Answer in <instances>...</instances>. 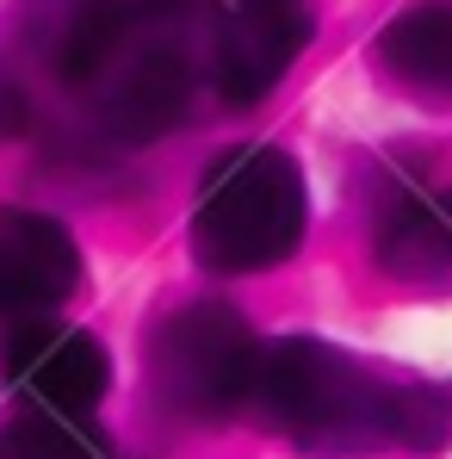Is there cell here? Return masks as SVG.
<instances>
[{"label":"cell","mask_w":452,"mask_h":459,"mask_svg":"<svg viewBox=\"0 0 452 459\" xmlns=\"http://www.w3.org/2000/svg\"><path fill=\"white\" fill-rule=\"evenodd\" d=\"M378 56L403 87L452 93V0H422L397 13L378 38Z\"/></svg>","instance_id":"cell-8"},{"label":"cell","mask_w":452,"mask_h":459,"mask_svg":"<svg viewBox=\"0 0 452 459\" xmlns=\"http://www.w3.org/2000/svg\"><path fill=\"white\" fill-rule=\"evenodd\" d=\"M31 131V106H25V87L0 69V143H13V137H25Z\"/></svg>","instance_id":"cell-10"},{"label":"cell","mask_w":452,"mask_h":459,"mask_svg":"<svg viewBox=\"0 0 452 459\" xmlns=\"http://www.w3.org/2000/svg\"><path fill=\"white\" fill-rule=\"evenodd\" d=\"M0 379L25 410L93 416L99 397L112 391V360L87 329L56 323V316H31V323H13V335L0 348Z\"/></svg>","instance_id":"cell-6"},{"label":"cell","mask_w":452,"mask_h":459,"mask_svg":"<svg viewBox=\"0 0 452 459\" xmlns=\"http://www.w3.org/2000/svg\"><path fill=\"white\" fill-rule=\"evenodd\" d=\"M81 93L93 100L99 131L118 143H155L192 112V56L180 31L167 25V0L131 6L118 50Z\"/></svg>","instance_id":"cell-4"},{"label":"cell","mask_w":452,"mask_h":459,"mask_svg":"<svg viewBox=\"0 0 452 459\" xmlns=\"http://www.w3.org/2000/svg\"><path fill=\"white\" fill-rule=\"evenodd\" d=\"M254 373H260V342L235 305L199 299L155 323L149 385L161 410L186 422H224L254 397Z\"/></svg>","instance_id":"cell-3"},{"label":"cell","mask_w":452,"mask_h":459,"mask_svg":"<svg viewBox=\"0 0 452 459\" xmlns=\"http://www.w3.org/2000/svg\"><path fill=\"white\" fill-rule=\"evenodd\" d=\"M81 286V248L50 212H0V316H50Z\"/></svg>","instance_id":"cell-7"},{"label":"cell","mask_w":452,"mask_h":459,"mask_svg":"<svg viewBox=\"0 0 452 459\" xmlns=\"http://www.w3.org/2000/svg\"><path fill=\"white\" fill-rule=\"evenodd\" d=\"M211 13V81L224 106L267 100L310 44V0H205Z\"/></svg>","instance_id":"cell-5"},{"label":"cell","mask_w":452,"mask_h":459,"mask_svg":"<svg viewBox=\"0 0 452 459\" xmlns=\"http://www.w3.org/2000/svg\"><path fill=\"white\" fill-rule=\"evenodd\" d=\"M303 168L273 143H235L224 150L192 205V248L211 273H260L279 267L303 242Z\"/></svg>","instance_id":"cell-2"},{"label":"cell","mask_w":452,"mask_h":459,"mask_svg":"<svg viewBox=\"0 0 452 459\" xmlns=\"http://www.w3.org/2000/svg\"><path fill=\"white\" fill-rule=\"evenodd\" d=\"M0 459H112V441L93 416L19 410L13 422H0Z\"/></svg>","instance_id":"cell-9"},{"label":"cell","mask_w":452,"mask_h":459,"mask_svg":"<svg viewBox=\"0 0 452 459\" xmlns=\"http://www.w3.org/2000/svg\"><path fill=\"white\" fill-rule=\"evenodd\" d=\"M447 205H452V193H447Z\"/></svg>","instance_id":"cell-11"},{"label":"cell","mask_w":452,"mask_h":459,"mask_svg":"<svg viewBox=\"0 0 452 459\" xmlns=\"http://www.w3.org/2000/svg\"><path fill=\"white\" fill-rule=\"evenodd\" d=\"M267 429L292 435L316 454L335 447H440L452 435V385L422 379H378L354 354L316 342V335H286L260 348L254 397Z\"/></svg>","instance_id":"cell-1"}]
</instances>
